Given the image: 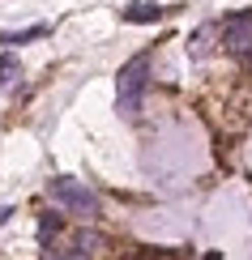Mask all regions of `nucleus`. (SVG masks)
<instances>
[{"label":"nucleus","instance_id":"obj_6","mask_svg":"<svg viewBox=\"0 0 252 260\" xmlns=\"http://www.w3.org/2000/svg\"><path fill=\"white\" fill-rule=\"evenodd\" d=\"M56 231H60V213H43L39 218V247H47L56 239Z\"/></svg>","mask_w":252,"mask_h":260},{"label":"nucleus","instance_id":"obj_9","mask_svg":"<svg viewBox=\"0 0 252 260\" xmlns=\"http://www.w3.org/2000/svg\"><path fill=\"white\" fill-rule=\"evenodd\" d=\"M73 243H77V247H73V252H81V256H90L94 247H98V235H94V231H81V235H77V239H73Z\"/></svg>","mask_w":252,"mask_h":260},{"label":"nucleus","instance_id":"obj_4","mask_svg":"<svg viewBox=\"0 0 252 260\" xmlns=\"http://www.w3.org/2000/svg\"><path fill=\"white\" fill-rule=\"evenodd\" d=\"M171 9H162V5H154V0H133V5H124L120 9V17L128 21V26H150V21H162Z\"/></svg>","mask_w":252,"mask_h":260},{"label":"nucleus","instance_id":"obj_7","mask_svg":"<svg viewBox=\"0 0 252 260\" xmlns=\"http://www.w3.org/2000/svg\"><path fill=\"white\" fill-rule=\"evenodd\" d=\"M210 35H218V26H201V30H197V35H192V56L197 60H201V56H210Z\"/></svg>","mask_w":252,"mask_h":260},{"label":"nucleus","instance_id":"obj_2","mask_svg":"<svg viewBox=\"0 0 252 260\" xmlns=\"http://www.w3.org/2000/svg\"><path fill=\"white\" fill-rule=\"evenodd\" d=\"M47 197L56 205H64L69 213H77V218H98V192L86 188V183L73 179V175H56L47 183Z\"/></svg>","mask_w":252,"mask_h":260},{"label":"nucleus","instance_id":"obj_1","mask_svg":"<svg viewBox=\"0 0 252 260\" xmlns=\"http://www.w3.org/2000/svg\"><path fill=\"white\" fill-rule=\"evenodd\" d=\"M146 85H150V56L141 51V56H133L116 77V107H120L124 120H137L141 115V94H146Z\"/></svg>","mask_w":252,"mask_h":260},{"label":"nucleus","instance_id":"obj_8","mask_svg":"<svg viewBox=\"0 0 252 260\" xmlns=\"http://www.w3.org/2000/svg\"><path fill=\"white\" fill-rule=\"evenodd\" d=\"M17 81V56H9V51H0V85Z\"/></svg>","mask_w":252,"mask_h":260},{"label":"nucleus","instance_id":"obj_5","mask_svg":"<svg viewBox=\"0 0 252 260\" xmlns=\"http://www.w3.org/2000/svg\"><path fill=\"white\" fill-rule=\"evenodd\" d=\"M47 26H26V30H0V43L5 47H17V43H30V39H43Z\"/></svg>","mask_w":252,"mask_h":260},{"label":"nucleus","instance_id":"obj_10","mask_svg":"<svg viewBox=\"0 0 252 260\" xmlns=\"http://www.w3.org/2000/svg\"><path fill=\"white\" fill-rule=\"evenodd\" d=\"M9 218H13V209H9V205H5V209H0V226H5Z\"/></svg>","mask_w":252,"mask_h":260},{"label":"nucleus","instance_id":"obj_3","mask_svg":"<svg viewBox=\"0 0 252 260\" xmlns=\"http://www.w3.org/2000/svg\"><path fill=\"white\" fill-rule=\"evenodd\" d=\"M218 35H222V47L231 51V56H244L252 51V9H244V13H231L218 26Z\"/></svg>","mask_w":252,"mask_h":260},{"label":"nucleus","instance_id":"obj_12","mask_svg":"<svg viewBox=\"0 0 252 260\" xmlns=\"http://www.w3.org/2000/svg\"><path fill=\"white\" fill-rule=\"evenodd\" d=\"M248 64H252V51H248Z\"/></svg>","mask_w":252,"mask_h":260},{"label":"nucleus","instance_id":"obj_11","mask_svg":"<svg viewBox=\"0 0 252 260\" xmlns=\"http://www.w3.org/2000/svg\"><path fill=\"white\" fill-rule=\"evenodd\" d=\"M201 260H222V256H218V252H205V256H201Z\"/></svg>","mask_w":252,"mask_h":260}]
</instances>
